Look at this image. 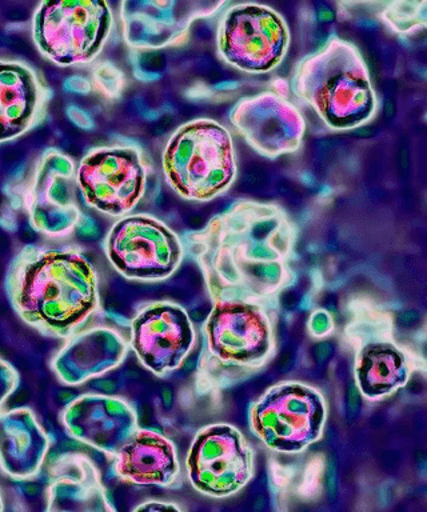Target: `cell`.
Instances as JSON below:
<instances>
[{
    "mask_svg": "<svg viewBox=\"0 0 427 512\" xmlns=\"http://www.w3.org/2000/svg\"><path fill=\"white\" fill-rule=\"evenodd\" d=\"M291 90L331 130H357L377 114V92L361 50L337 35L298 62Z\"/></svg>",
    "mask_w": 427,
    "mask_h": 512,
    "instance_id": "cell-3",
    "label": "cell"
},
{
    "mask_svg": "<svg viewBox=\"0 0 427 512\" xmlns=\"http://www.w3.org/2000/svg\"><path fill=\"white\" fill-rule=\"evenodd\" d=\"M162 168L169 186L183 199L210 202L229 191L237 178L233 135L217 120H190L170 136Z\"/></svg>",
    "mask_w": 427,
    "mask_h": 512,
    "instance_id": "cell-5",
    "label": "cell"
},
{
    "mask_svg": "<svg viewBox=\"0 0 427 512\" xmlns=\"http://www.w3.org/2000/svg\"><path fill=\"white\" fill-rule=\"evenodd\" d=\"M290 27L274 8L241 3L227 8L219 20L217 48L227 64L247 74H267L285 59Z\"/></svg>",
    "mask_w": 427,
    "mask_h": 512,
    "instance_id": "cell-8",
    "label": "cell"
},
{
    "mask_svg": "<svg viewBox=\"0 0 427 512\" xmlns=\"http://www.w3.org/2000/svg\"><path fill=\"white\" fill-rule=\"evenodd\" d=\"M5 510V502H3L2 492H0V511Z\"/></svg>",
    "mask_w": 427,
    "mask_h": 512,
    "instance_id": "cell-27",
    "label": "cell"
},
{
    "mask_svg": "<svg viewBox=\"0 0 427 512\" xmlns=\"http://www.w3.org/2000/svg\"><path fill=\"white\" fill-rule=\"evenodd\" d=\"M355 382L370 400L385 398L405 386L410 364L405 351L391 339H367L358 348L354 366Z\"/></svg>",
    "mask_w": 427,
    "mask_h": 512,
    "instance_id": "cell-22",
    "label": "cell"
},
{
    "mask_svg": "<svg viewBox=\"0 0 427 512\" xmlns=\"http://www.w3.org/2000/svg\"><path fill=\"white\" fill-rule=\"evenodd\" d=\"M50 446V435L30 408L0 411V468L11 479L35 478Z\"/></svg>",
    "mask_w": 427,
    "mask_h": 512,
    "instance_id": "cell-21",
    "label": "cell"
},
{
    "mask_svg": "<svg viewBox=\"0 0 427 512\" xmlns=\"http://www.w3.org/2000/svg\"><path fill=\"white\" fill-rule=\"evenodd\" d=\"M182 240L211 303L250 304L273 314L294 280L297 228L278 204L238 200Z\"/></svg>",
    "mask_w": 427,
    "mask_h": 512,
    "instance_id": "cell-1",
    "label": "cell"
},
{
    "mask_svg": "<svg viewBox=\"0 0 427 512\" xmlns=\"http://www.w3.org/2000/svg\"><path fill=\"white\" fill-rule=\"evenodd\" d=\"M77 166L58 148H47L35 160L22 192L30 226L50 238L73 234L82 222Z\"/></svg>",
    "mask_w": 427,
    "mask_h": 512,
    "instance_id": "cell-11",
    "label": "cell"
},
{
    "mask_svg": "<svg viewBox=\"0 0 427 512\" xmlns=\"http://www.w3.org/2000/svg\"><path fill=\"white\" fill-rule=\"evenodd\" d=\"M175 510L181 511V508L175 506L174 503L170 502H159V500H149V502L141 504L135 508V511H166Z\"/></svg>",
    "mask_w": 427,
    "mask_h": 512,
    "instance_id": "cell-26",
    "label": "cell"
},
{
    "mask_svg": "<svg viewBox=\"0 0 427 512\" xmlns=\"http://www.w3.org/2000/svg\"><path fill=\"white\" fill-rule=\"evenodd\" d=\"M111 266L127 279L158 282L170 278L185 258L177 232L154 216L126 215L111 227L105 243Z\"/></svg>",
    "mask_w": 427,
    "mask_h": 512,
    "instance_id": "cell-10",
    "label": "cell"
},
{
    "mask_svg": "<svg viewBox=\"0 0 427 512\" xmlns=\"http://www.w3.org/2000/svg\"><path fill=\"white\" fill-rule=\"evenodd\" d=\"M150 166L145 151L135 144L94 148L77 168L82 198L90 207L110 216H126L147 190Z\"/></svg>",
    "mask_w": 427,
    "mask_h": 512,
    "instance_id": "cell-9",
    "label": "cell"
},
{
    "mask_svg": "<svg viewBox=\"0 0 427 512\" xmlns=\"http://www.w3.org/2000/svg\"><path fill=\"white\" fill-rule=\"evenodd\" d=\"M113 24L110 4L102 0L42 2L33 16V39L57 66H82L101 54Z\"/></svg>",
    "mask_w": 427,
    "mask_h": 512,
    "instance_id": "cell-6",
    "label": "cell"
},
{
    "mask_svg": "<svg viewBox=\"0 0 427 512\" xmlns=\"http://www.w3.org/2000/svg\"><path fill=\"white\" fill-rule=\"evenodd\" d=\"M195 331L185 308L170 302L143 307L131 320L130 346L158 376L178 370L193 350Z\"/></svg>",
    "mask_w": 427,
    "mask_h": 512,
    "instance_id": "cell-14",
    "label": "cell"
},
{
    "mask_svg": "<svg viewBox=\"0 0 427 512\" xmlns=\"http://www.w3.org/2000/svg\"><path fill=\"white\" fill-rule=\"evenodd\" d=\"M327 418L325 398L299 382L275 384L250 408V427L271 450L297 454L318 442Z\"/></svg>",
    "mask_w": 427,
    "mask_h": 512,
    "instance_id": "cell-7",
    "label": "cell"
},
{
    "mask_svg": "<svg viewBox=\"0 0 427 512\" xmlns=\"http://www.w3.org/2000/svg\"><path fill=\"white\" fill-rule=\"evenodd\" d=\"M46 510L109 512L115 508L93 460L81 452H66L50 463Z\"/></svg>",
    "mask_w": 427,
    "mask_h": 512,
    "instance_id": "cell-19",
    "label": "cell"
},
{
    "mask_svg": "<svg viewBox=\"0 0 427 512\" xmlns=\"http://www.w3.org/2000/svg\"><path fill=\"white\" fill-rule=\"evenodd\" d=\"M225 3L123 2V38L135 50H161L186 42L195 20L205 18Z\"/></svg>",
    "mask_w": 427,
    "mask_h": 512,
    "instance_id": "cell-15",
    "label": "cell"
},
{
    "mask_svg": "<svg viewBox=\"0 0 427 512\" xmlns=\"http://www.w3.org/2000/svg\"><path fill=\"white\" fill-rule=\"evenodd\" d=\"M19 382L21 378L18 371L7 360L0 358V411L10 396L17 391Z\"/></svg>",
    "mask_w": 427,
    "mask_h": 512,
    "instance_id": "cell-24",
    "label": "cell"
},
{
    "mask_svg": "<svg viewBox=\"0 0 427 512\" xmlns=\"http://www.w3.org/2000/svg\"><path fill=\"white\" fill-rule=\"evenodd\" d=\"M53 90L29 63L0 59V143L21 138L45 122Z\"/></svg>",
    "mask_w": 427,
    "mask_h": 512,
    "instance_id": "cell-17",
    "label": "cell"
},
{
    "mask_svg": "<svg viewBox=\"0 0 427 512\" xmlns=\"http://www.w3.org/2000/svg\"><path fill=\"white\" fill-rule=\"evenodd\" d=\"M333 327V318H331L329 312L318 310L311 315L309 322L311 335L321 338V336L329 335L333 331Z\"/></svg>",
    "mask_w": 427,
    "mask_h": 512,
    "instance_id": "cell-25",
    "label": "cell"
},
{
    "mask_svg": "<svg viewBox=\"0 0 427 512\" xmlns=\"http://www.w3.org/2000/svg\"><path fill=\"white\" fill-rule=\"evenodd\" d=\"M5 288L15 314L49 338L69 339L101 310L97 270L75 248L27 244L9 264Z\"/></svg>",
    "mask_w": 427,
    "mask_h": 512,
    "instance_id": "cell-2",
    "label": "cell"
},
{
    "mask_svg": "<svg viewBox=\"0 0 427 512\" xmlns=\"http://www.w3.org/2000/svg\"><path fill=\"white\" fill-rule=\"evenodd\" d=\"M51 362V368L66 386H81L121 366L129 342L114 328L98 326L78 331L66 339Z\"/></svg>",
    "mask_w": 427,
    "mask_h": 512,
    "instance_id": "cell-18",
    "label": "cell"
},
{
    "mask_svg": "<svg viewBox=\"0 0 427 512\" xmlns=\"http://www.w3.org/2000/svg\"><path fill=\"white\" fill-rule=\"evenodd\" d=\"M229 118L247 144L269 159L297 152L306 134L301 110L275 91L243 96L231 108Z\"/></svg>",
    "mask_w": 427,
    "mask_h": 512,
    "instance_id": "cell-13",
    "label": "cell"
},
{
    "mask_svg": "<svg viewBox=\"0 0 427 512\" xmlns=\"http://www.w3.org/2000/svg\"><path fill=\"white\" fill-rule=\"evenodd\" d=\"M391 10H387L383 14V19L393 27L394 31L399 34H406L418 27H425L426 24V2L421 3H405L401 10L398 3L390 4Z\"/></svg>",
    "mask_w": 427,
    "mask_h": 512,
    "instance_id": "cell-23",
    "label": "cell"
},
{
    "mask_svg": "<svg viewBox=\"0 0 427 512\" xmlns=\"http://www.w3.org/2000/svg\"><path fill=\"white\" fill-rule=\"evenodd\" d=\"M275 351L273 314L241 303H213L203 324L197 391L225 390L253 375Z\"/></svg>",
    "mask_w": 427,
    "mask_h": 512,
    "instance_id": "cell-4",
    "label": "cell"
},
{
    "mask_svg": "<svg viewBox=\"0 0 427 512\" xmlns=\"http://www.w3.org/2000/svg\"><path fill=\"white\" fill-rule=\"evenodd\" d=\"M62 423L71 438L113 456L139 428L137 412L126 400L103 394L74 399L63 410Z\"/></svg>",
    "mask_w": 427,
    "mask_h": 512,
    "instance_id": "cell-16",
    "label": "cell"
},
{
    "mask_svg": "<svg viewBox=\"0 0 427 512\" xmlns=\"http://www.w3.org/2000/svg\"><path fill=\"white\" fill-rule=\"evenodd\" d=\"M186 467L195 490L211 498H227L253 479L254 452L231 424H210L195 435Z\"/></svg>",
    "mask_w": 427,
    "mask_h": 512,
    "instance_id": "cell-12",
    "label": "cell"
},
{
    "mask_svg": "<svg viewBox=\"0 0 427 512\" xmlns=\"http://www.w3.org/2000/svg\"><path fill=\"white\" fill-rule=\"evenodd\" d=\"M114 458V475L139 486H173L181 472L175 444L145 428H138Z\"/></svg>",
    "mask_w": 427,
    "mask_h": 512,
    "instance_id": "cell-20",
    "label": "cell"
}]
</instances>
